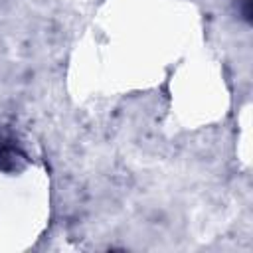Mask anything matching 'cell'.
Here are the masks:
<instances>
[{
    "instance_id": "obj_1",
    "label": "cell",
    "mask_w": 253,
    "mask_h": 253,
    "mask_svg": "<svg viewBox=\"0 0 253 253\" xmlns=\"http://www.w3.org/2000/svg\"><path fill=\"white\" fill-rule=\"evenodd\" d=\"M24 164H26V156L22 154L12 134L6 130H0V170L16 172V170H22Z\"/></svg>"
},
{
    "instance_id": "obj_2",
    "label": "cell",
    "mask_w": 253,
    "mask_h": 253,
    "mask_svg": "<svg viewBox=\"0 0 253 253\" xmlns=\"http://www.w3.org/2000/svg\"><path fill=\"white\" fill-rule=\"evenodd\" d=\"M241 14L245 20H251V0H241Z\"/></svg>"
}]
</instances>
